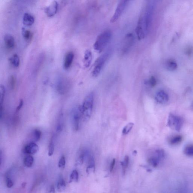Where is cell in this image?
<instances>
[{
    "mask_svg": "<svg viewBox=\"0 0 193 193\" xmlns=\"http://www.w3.org/2000/svg\"><path fill=\"white\" fill-rule=\"evenodd\" d=\"M155 5V1H149L146 5L144 14L143 16H141L139 19L143 25L147 35L148 33L151 26Z\"/></svg>",
    "mask_w": 193,
    "mask_h": 193,
    "instance_id": "1",
    "label": "cell"
},
{
    "mask_svg": "<svg viewBox=\"0 0 193 193\" xmlns=\"http://www.w3.org/2000/svg\"><path fill=\"white\" fill-rule=\"evenodd\" d=\"M94 101L93 93H90L85 98L82 105L80 106L82 119L84 122H88L90 119L93 108Z\"/></svg>",
    "mask_w": 193,
    "mask_h": 193,
    "instance_id": "2",
    "label": "cell"
},
{
    "mask_svg": "<svg viewBox=\"0 0 193 193\" xmlns=\"http://www.w3.org/2000/svg\"><path fill=\"white\" fill-rule=\"evenodd\" d=\"M111 31L107 30L104 31L97 37L94 45V50L101 53L108 44L112 37Z\"/></svg>",
    "mask_w": 193,
    "mask_h": 193,
    "instance_id": "3",
    "label": "cell"
},
{
    "mask_svg": "<svg viewBox=\"0 0 193 193\" xmlns=\"http://www.w3.org/2000/svg\"><path fill=\"white\" fill-rule=\"evenodd\" d=\"M183 120L181 117L170 114L167 119V125L170 128L179 131L183 124Z\"/></svg>",
    "mask_w": 193,
    "mask_h": 193,
    "instance_id": "4",
    "label": "cell"
},
{
    "mask_svg": "<svg viewBox=\"0 0 193 193\" xmlns=\"http://www.w3.org/2000/svg\"><path fill=\"white\" fill-rule=\"evenodd\" d=\"M82 119L80 106L74 107L71 112V119L73 129L75 131H77L79 130Z\"/></svg>",
    "mask_w": 193,
    "mask_h": 193,
    "instance_id": "5",
    "label": "cell"
},
{
    "mask_svg": "<svg viewBox=\"0 0 193 193\" xmlns=\"http://www.w3.org/2000/svg\"><path fill=\"white\" fill-rule=\"evenodd\" d=\"M109 56L108 53H106L100 57L96 61L95 66L92 71V75L94 77H98L101 73Z\"/></svg>",
    "mask_w": 193,
    "mask_h": 193,
    "instance_id": "6",
    "label": "cell"
},
{
    "mask_svg": "<svg viewBox=\"0 0 193 193\" xmlns=\"http://www.w3.org/2000/svg\"><path fill=\"white\" fill-rule=\"evenodd\" d=\"M165 151L163 149H158L155 151L153 156L151 157L148 160L150 165L154 167H158L161 161L165 158Z\"/></svg>",
    "mask_w": 193,
    "mask_h": 193,
    "instance_id": "7",
    "label": "cell"
},
{
    "mask_svg": "<svg viewBox=\"0 0 193 193\" xmlns=\"http://www.w3.org/2000/svg\"><path fill=\"white\" fill-rule=\"evenodd\" d=\"M129 2V1L125 0L121 1L119 2L115 10L114 14L111 19L110 22L111 23H113L117 21L123 12Z\"/></svg>",
    "mask_w": 193,
    "mask_h": 193,
    "instance_id": "8",
    "label": "cell"
},
{
    "mask_svg": "<svg viewBox=\"0 0 193 193\" xmlns=\"http://www.w3.org/2000/svg\"><path fill=\"white\" fill-rule=\"evenodd\" d=\"M134 37L132 34H126L123 41L121 46V52L125 54L128 51L134 43Z\"/></svg>",
    "mask_w": 193,
    "mask_h": 193,
    "instance_id": "9",
    "label": "cell"
},
{
    "mask_svg": "<svg viewBox=\"0 0 193 193\" xmlns=\"http://www.w3.org/2000/svg\"><path fill=\"white\" fill-rule=\"evenodd\" d=\"M39 150V146L34 142H30L25 146L23 149V153L28 155L34 154Z\"/></svg>",
    "mask_w": 193,
    "mask_h": 193,
    "instance_id": "10",
    "label": "cell"
},
{
    "mask_svg": "<svg viewBox=\"0 0 193 193\" xmlns=\"http://www.w3.org/2000/svg\"><path fill=\"white\" fill-rule=\"evenodd\" d=\"M58 5L57 1H53L45 9V12L48 17H51L56 14L58 9Z\"/></svg>",
    "mask_w": 193,
    "mask_h": 193,
    "instance_id": "11",
    "label": "cell"
},
{
    "mask_svg": "<svg viewBox=\"0 0 193 193\" xmlns=\"http://www.w3.org/2000/svg\"><path fill=\"white\" fill-rule=\"evenodd\" d=\"M155 99L157 102L160 104H165L168 102L169 96L168 94L165 91L160 90L158 91L155 95Z\"/></svg>",
    "mask_w": 193,
    "mask_h": 193,
    "instance_id": "12",
    "label": "cell"
},
{
    "mask_svg": "<svg viewBox=\"0 0 193 193\" xmlns=\"http://www.w3.org/2000/svg\"><path fill=\"white\" fill-rule=\"evenodd\" d=\"M4 41L7 49L11 50L14 48L15 45L14 39L11 34H5L4 37Z\"/></svg>",
    "mask_w": 193,
    "mask_h": 193,
    "instance_id": "13",
    "label": "cell"
},
{
    "mask_svg": "<svg viewBox=\"0 0 193 193\" xmlns=\"http://www.w3.org/2000/svg\"><path fill=\"white\" fill-rule=\"evenodd\" d=\"M74 54L73 52L69 51L66 54L64 59V67L66 70L71 67L74 59Z\"/></svg>",
    "mask_w": 193,
    "mask_h": 193,
    "instance_id": "14",
    "label": "cell"
},
{
    "mask_svg": "<svg viewBox=\"0 0 193 193\" xmlns=\"http://www.w3.org/2000/svg\"><path fill=\"white\" fill-rule=\"evenodd\" d=\"M92 60V54L90 50H87L85 51L83 58L84 66L88 68L90 66Z\"/></svg>",
    "mask_w": 193,
    "mask_h": 193,
    "instance_id": "15",
    "label": "cell"
},
{
    "mask_svg": "<svg viewBox=\"0 0 193 193\" xmlns=\"http://www.w3.org/2000/svg\"><path fill=\"white\" fill-rule=\"evenodd\" d=\"M34 18L32 15L25 13L23 16V23L26 26H30L34 23Z\"/></svg>",
    "mask_w": 193,
    "mask_h": 193,
    "instance_id": "16",
    "label": "cell"
},
{
    "mask_svg": "<svg viewBox=\"0 0 193 193\" xmlns=\"http://www.w3.org/2000/svg\"><path fill=\"white\" fill-rule=\"evenodd\" d=\"M66 187L65 180L62 176H60L58 179L57 183V190L59 192H63L65 189Z\"/></svg>",
    "mask_w": 193,
    "mask_h": 193,
    "instance_id": "17",
    "label": "cell"
},
{
    "mask_svg": "<svg viewBox=\"0 0 193 193\" xmlns=\"http://www.w3.org/2000/svg\"><path fill=\"white\" fill-rule=\"evenodd\" d=\"M182 137L181 135L173 136L169 140V143L172 145H176L182 142Z\"/></svg>",
    "mask_w": 193,
    "mask_h": 193,
    "instance_id": "18",
    "label": "cell"
},
{
    "mask_svg": "<svg viewBox=\"0 0 193 193\" xmlns=\"http://www.w3.org/2000/svg\"><path fill=\"white\" fill-rule=\"evenodd\" d=\"M10 63L14 67H18L20 65V60L19 56L17 54H14L9 59Z\"/></svg>",
    "mask_w": 193,
    "mask_h": 193,
    "instance_id": "19",
    "label": "cell"
},
{
    "mask_svg": "<svg viewBox=\"0 0 193 193\" xmlns=\"http://www.w3.org/2000/svg\"><path fill=\"white\" fill-rule=\"evenodd\" d=\"M87 151L83 150L81 152L80 155L76 160V166H79L82 165L84 161L86 155L88 154Z\"/></svg>",
    "mask_w": 193,
    "mask_h": 193,
    "instance_id": "20",
    "label": "cell"
},
{
    "mask_svg": "<svg viewBox=\"0 0 193 193\" xmlns=\"http://www.w3.org/2000/svg\"><path fill=\"white\" fill-rule=\"evenodd\" d=\"M34 161L33 157L31 155H28L24 158L23 164L25 167L30 168L32 167Z\"/></svg>",
    "mask_w": 193,
    "mask_h": 193,
    "instance_id": "21",
    "label": "cell"
},
{
    "mask_svg": "<svg viewBox=\"0 0 193 193\" xmlns=\"http://www.w3.org/2000/svg\"><path fill=\"white\" fill-rule=\"evenodd\" d=\"M177 193H188V185L186 182H182L179 185Z\"/></svg>",
    "mask_w": 193,
    "mask_h": 193,
    "instance_id": "22",
    "label": "cell"
},
{
    "mask_svg": "<svg viewBox=\"0 0 193 193\" xmlns=\"http://www.w3.org/2000/svg\"><path fill=\"white\" fill-rule=\"evenodd\" d=\"M166 68L170 71H173L177 68V64L173 60H169L166 64Z\"/></svg>",
    "mask_w": 193,
    "mask_h": 193,
    "instance_id": "23",
    "label": "cell"
},
{
    "mask_svg": "<svg viewBox=\"0 0 193 193\" xmlns=\"http://www.w3.org/2000/svg\"><path fill=\"white\" fill-rule=\"evenodd\" d=\"M22 35L24 39L27 41H30L33 37V33L29 30H26L25 28H22Z\"/></svg>",
    "mask_w": 193,
    "mask_h": 193,
    "instance_id": "24",
    "label": "cell"
},
{
    "mask_svg": "<svg viewBox=\"0 0 193 193\" xmlns=\"http://www.w3.org/2000/svg\"><path fill=\"white\" fill-rule=\"evenodd\" d=\"M79 173L77 170H73L70 175L69 183L72 182H77L79 180Z\"/></svg>",
    "mask_w": 193,
    "mask_h": 193,
    "instance_id": "25",
    "label": "cell"
},
{
    "mask_svg": "<svg viewBox=\"0 0 193 193\" xmlns=\"http://www.w3.org/2000/svg\"><path fill=\"white\" fill-rule=\"evenodd\" d=\"M184 152L187 156L193 157V145H188L185 146Z\"/></svg>",
    "mask_w": 193,
    "mask_h": 193,
    "instance_id": "26",
    "label": "cell"
},
{
    "mask_svg": "<svg viewBox=\"0 0 193 193\" xmlns=\"http://www.w3.org/2000/svg\"><path fill=\"white\" fill-rule=\"evenodd\" d=\"M129 163V156H126L124 158V161H121V164L122 167L123 174L125 175L127 167H128Z\"/></svg>",
    "mask_w": 193,
    "mask_h": 193,
    "instance_id": "27",
    "label": "cell"
},
{
    "mask_svg": "<svg viewBox=\"0 0 193 193\" xmlns=\"http://www.w3.org/2000/svg\"><path fill=\"white\" fill-rule=\"evenodd\" d=\"M54 151V137H52L50 143H49L48 147V155L49 156H51L53 154Z\"/></svg>",
    "mask_w": 193,
    "mask_h": 193,
    "instance_id": "28",
    "label": "cell"
},
{
    "mask_svg": "<svg viewBox=\"0 0 193 193\" xmlns=\"http://www.w3.org/2000/svg\"><path fill=\"white\" fill-rule=\"evenodd\" d=\"M16 83V77L13 75L10 76L8 79V85L10 89H13L15 88Z\"/></svg>",
    "mask_w": 193,
    "mask_h": 193,
    "instance_id": "29",
    "label": "cell"
},
{
    "mask_svg": "<svg viewBox=\"0 0 193 193\" xmlns=\"http://www.w3.org/2000/svg\"><path fill=\"white\" fill-rule=\"evenodd\" d=\"M134 126V124L132 123H129L127 124L124 127L122 130V134L123 135H127L129 133L131 130L132 129L133 127Z\"/></svg>",
    "mask_w": 193,
    "mask_h": 193,
    "instance_id": "30",
    "label": "cell"
},
{
    "mask_svg": "<svg viewBox=\"0 0 193 193\" xmlns=\"http://www.w3.org/2000/svg\"><path fill=\"white\" fill-rule=\"evenodd\" d=\"M33 137L35 141H39L41 138L42 132L39 129H35L33 132Z\"/></svg>",
    "mask_w": 193,
    "mask_h": 193,
    "instance_id": "31",
    "label": "cell"
},
{
    "mask_svg": "<svg viewBox=\"0 0 193 193\" xmlns=\"http://www.w3.org/2000/svg\"><path fill=\"white\" fill-rule=\"evenodd\" d=\"M0 92H1V105L2 106L3 103L4 102V98L5 94V87L3 85H1L0 87Z\"/></svg>",
    "mask_w": 193,
    "mask_h": 193,
    "instance_id": "32",
    "label": "cell"
},
{
    "mask_svg": "<svg viewBox=\"0 0 193 193\" xmlns=\"http://www.w3.org/2000/svg\"><path fill=\"white\" fill-rule=\"evenodd\" d=\"M5 176L7 186L8 188H11L13 186V184H14L13 181L10 177L8 173H7Z\"/></svg>",
    "mask_w": 193,
    "mask_h": 193,
    "instance_id": "33",
    "label": "cell"
},
{
    "mask_svg": "<svg viewBox=\"0 0 193 193\" xmlns=\"http://www.w3.org/2000/svg\"><path fill=\"white\" fill-rule=\"evenodd\" d=\"M65 156H62L61 157L59 160V163H58V166H59V168L64 169L65 167Z\"/></svg>",
    "mask_w": 193,
    "mask_h": 193,
    "instance_id": "34",
    "label": "cell"
},
{
    "mask_svg": "<svg viewBox=\"0 0 193 193\" xmlns=\"http://www.w3.org/2000/svg\"><path fill=\"white\" fill-rule=\"evenodd\" d=\"M157 83L156 79L154 76H152L148 81L149 85L152 87H154L156 85Z\"/></svg>",
    "mask_w": 193,
    "mask_h": 193,
    "instance_id": "35",
    "label": "cell"
},
{
    "mask_svg": "<svg viewBox=\"0 0 193 193\" xmlns=\"http://www.w3.org/2000/svg\"><path fill=\"white\" fill-rule=\"evenodd\" d=\"M23 101L22 99L20 100V102H19V105L17 106V108H16V113H19V111H20L21 109L22 106H23Z\"/></svg>",
    "mask_w": 193,
    "mask_h": 193,
    "instance_id": "36",
    "label": "cell"
},
{
    "mask_svg": "<svg viewBox=\"0 0 193 193\" xmlns=\"http://www.w3.org/2000/svg\"><path fill=\"white\" fill-rule=\"evenodd\" d=\"M55 190L54 185H51L48 190L46 193H55Z\"/></svg>",
    "mask_w": 193,
    "mask_h": 193,
    "instance_id": "37",
    "label": "cell"
},
{
    "mask_svg": "<svg viewBox=\"0 0 193 193\" xmlns=\"http://www.w3.org/2000/svg\"><path fill=\"white\" fill-rule=\"evenodd\" d=\"M116 163V159H113L112 161L111 164L110 166V171L112 172L113 171L114 168V166Z\"/></svg>",
    "mask_w": 193,
    "mask_h": 193,
    "instance_id": "38",
    "label": "cell"
},
{
    "mask_svg": "<svg viewBox=\"0 0 193 193\" xmlns=\"http://www.w3.org/2000/svg\"><path fill=\"white\" fill-rule=\"evenodd\" d=\"M26 182H23V183H22V187L23 188H25V186H26Z\"/></svg>",
    "mask_w": 193,
    "mask_h": 193,
    "instance_id": "39",
    "label": "cell"
},
{
    "mask_svg": "<svg viewBox=\"0 0 193 193\" xmlns=\"http://www.w3.org/2000/svg\"><path fill=\"white\" fill-rule=\"evenodd\" d=\"M164 193H171L170 192V191H166V192H164Z\"/></svg>",
    "mask_w": 193,
    "mask_h": 193,
    "instance_id": "40",
    "label": "cell"
}]
</instances>
